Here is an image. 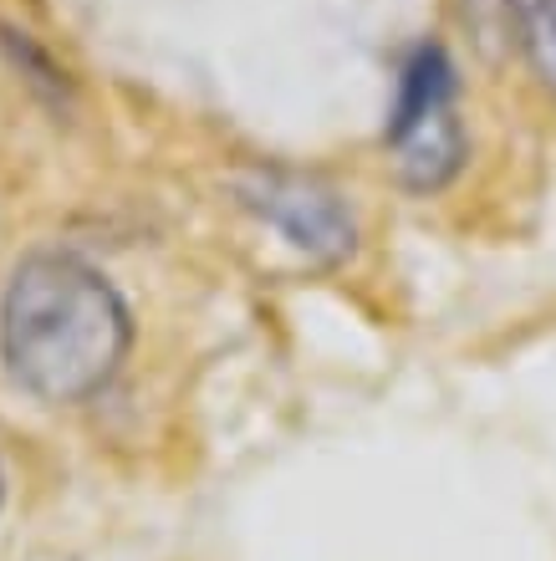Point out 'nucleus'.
Returning <instances> with one entry per match:
<instances>
[{
    "label": "nucleus",
    "instance_id": "f257e3e1",
    "mask_svg": "<svg viewBox=\"0 0 556 561\" xmlns=\"http://www.w3.org/2000/svg\"><path fill=\"white\" fill-rule=\"evenodd\" d=\"M133 342L117 286L88 261L42 251L21 261L0 301V353L26 393L82 403L113 383Z\"/></svg>",
    "mask_w": 556,
    "mask_h": 561
},
{
    "label": "nucleus",
    "instance_id": "f03ea898",
    "mask_svg": "<svg viewBox=\"0 0 556 561\" xmlns=\"http://www.w3.org/2000/svg\"><path fill=\"white\" fill-rule=\"evenodd\" d=\"M454 88L459 82H454V61L444 57V46H419L404 61L388 148H394L404 184L419 194L444 190L465 163V128L454 118Z\"/></svg>",
    "mask_w": 556,
    "mask_h": 561
},
{
    "label": "nucleus",
    "instance_id": "7ed1b4c3",
    "mask_svg": "<svg viewBox=\"0 0 556 561\" xmlns=\"http://www.w3.org/2000/svg\"><path fill=\"white\" fill-rule=\"evenodd\" d=\"M240 205L271 220L296 251L311 261H348L358 251V225L332 184L311 174H286V169H256L235 179Z\"/></svg>",
    "mask_w": 556,
    "mask_h": 561
},
{
    "label": "nucleus",
    "instance_id": "20e7f679",
    "mask_svg": "<svg viewBox=\"0 0 556 561\" xmlns=\"http://www.w3.org/2000/svg\"><path fill=\"white\" fill-rule=\"evenodd\" d=\"M506 21L515 26L531 72L546 92H556V0H506Z\"/></svg>",
    "mask_w": 556,
    "mask_h": 561
},
{
    "label": "nucleus",
    "instance_id": "39448f33",
    "mask_svg": "<svg viewBox=\"0 0 556 561\" xmlns=\"http://www.w3.org/2000/svg\"><path fill=\"white\" fill-rule=\"evenodd\" d=\"M0 495H5V474H0Z\"/></svg>",
    "mask_w": 556,
    "mask_h": 561
}]
</instances>
